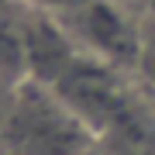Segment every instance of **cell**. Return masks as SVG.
Segmentation results:
<instances>
[{"label": "cell", "mask_w": 155, "mask_h": 155, "mask_svg": "<svg viewBox=\"0 0 155 155\" xmlns=\"http://www.w3.org/2000/svg\"><path fill=\"white\" fill-rule=\"evenodd\" d=\"M0 155H100V148L93 131L52 86L24 79L11 93Z\"/></svg>", "instance_id": "6da1fadb"}, {"label": "cell", "mask_w": 155, "mask_h": 155, "mask_svg": "<svg viewBox=\"0 0 155 155\" xmlns=\"http://www.w3.org/2000/svg\"><path fill=\"white\" fill-rule=\"evenodd\" d=\"M59 21L86 59H97L127 76H138L145 24L134 14H127L114 0H83L76 11H69Z\"/></svg>", "instance_id": "7a4b0ae2"}, {"label": "cell", "mask_w": 155, "mask_h": 155, "mask_svg": "<svg viewBox=\"0 0 155 155\" xmlns=\"http://www.w3.org/2000/svg\"><path fill=\"white\" fill-rule=\"evenodd\" d=\"M21 31H24V62H28V79L45 86H55L66 69L76 62L83 52L69 38L59 17L52 14H35L21 11Z\"/></svg>", "instance_id": "3957f363"}, {"label": "cell", "mask_w": 155, "mask_h": 155, "mask_svg": "<svg viewBox=\"0 0 155 155\" xmlns=\"http://www.w3.org/2000/svg\"><path fill=\"white\" fill-rule=\"evenodd\" d=\"M28 62H24V31H21V7L0 11V83H24Z\"/></svg>", "instance_id": "277c9868"}, {"label": "cell", "mask_w": 155, "mask_h": 155, "mask_svg": "<svg viewBox=\"0 0 155 155\" xmlns=\"http://www.w3.org/2000/svg\"><path fill=\"white\" fill-rule=\"evenodd\" d=\"M138 79H141L148 90H155V17H152V21H145V48H141Z\"/></svg>", "instance_id": "5b68a950"}, {"label": "cell", "mask_w": 155, "mask_h": 155, "mask_svg": "<svg viewBox=\"0 0 155 155\" xmlns=\"http://www.w3.org/2000/svg\"><path fill=\"white\" fill-rule=\"evenodd\" d=\"M21 11H35V14H52V17H66L69 11H76L83 0H14Z\"/></svg>", "instance_id": "8992f818"}, {"label": "cell", "mask_w": 155, "mask_h": 155, "mask_svg": "<svg viewBox=\"0 0 155 155\" xmlns=\"http://www.w3.org/2000/svg\"><path fill=\"white\" fill-rule=\"evenodd\" d=\"M114 4H117V7H124L127 14H134L141 24L155 17V0H114Z\"/></svg>", "instance_id": "52a82bcc"}, {"label": "cell", "mask_w": 155, "mask_h": 155, "mask_svg": "<svg viewBox=\"0 0 155 155\" xmlns=\"http://www.w3.org/2000/svg\"><path fill=\"white\" fill-rule=\"evenodd\" d=\"M11 93H14V86H11V83H0V127H4L7 107H11Z\"/></svg>", "instance_id": "ba28073f"}, {"label": "cell", "mask_w": 155, "mask_h": 155, "mask_svg": "<svg viewBox=\"0 0 155 155\" xmlns=\"http://www.w3.org/2000/svg\"><path fill=\"white\" fill-rule=\"evenodd\" d=\"M7 7H17L14 0H0V11H7Z\"/></svg>", "instance_id": "9c48e42d"}, {"label": "cell", "mask_w": 155, "mask_h": 155, "mask_svg": "<svg viewBox=\"0 0 155 155\" xmlns=\"http://www.w3.org/2000/svg\"><path fill=\"white\" fill-rule=\"evenodd\" d=\"M148 90V86H145ZM148 100H152V114H155V90H148Z\"/></svg>", "instance_id": "30bf717a"}]
</instances>
